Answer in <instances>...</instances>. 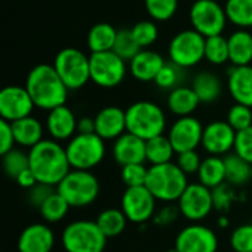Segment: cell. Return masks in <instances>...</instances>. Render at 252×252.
Wrapping results in <instances>:
<instances>
[{"label": "cell", "mask_w": 252, "mask_h": 252, "mask_svg": "<svg viewBox=\"0 0 252 252\" xmlns=\"http://www.w3.org/2000/svg\"><path fill=\"white\" fill-rule=\"evenodd\" d=\"M121 210L130 223L145 224L157 213V199L146 186L127 188L121 198Z\"/></svg>", "instance_id": "13"}, {"label": "cell", "mask_w": 252, "mask_h": 252, "mask_svg": "<svg viewBox=\"0 0 252 252\" xmlns=\"http://www.w3.org/2000/svg\"><path fill=\"white\" fill-rule=\"evenodd\" d=\"M30 170L38 183L56 188L63 177L72 170L66 151L53 139H43L28 151Z\"/></svg>", "instance_id": "1"}, {"label": "cell", "mask_w": 252, "mask_h": 252, "mask_svg": "<svg viewBox=\"0 0 252 252\" xmlns=\"http://www.w3.org/2000/svg\"><path fill=\"white\" fill-rule=\"evenodd\" d=\"M12 130H13L16 145H19L22 148L31 149L32 146H35L37 143H40L43 140L44 128H43L41 123L31 115L12 123Z\"/></svg>", "instance_id": "26"}, {"label": "cell", "mask_w": 252, "mask_h": 252, "mask_svg": "<svg viewBox=\"0 0 252 252\" xmlns=\"http://www.w3.org/2000/svg\"><path fill=\"white\" fill-rule=\"evenodd\" d=\"M176 164L182 168V171L185 174L190 176V174H198L201 164H202V159L196 151H188V152L177 154V162Z\"/></svg>", "instance_id": "45"}, {"label": "cell", "mask_w": 252, "mask_h": 252, "mask_svg": "<svg viewBox=\"0 0 252 252\" xmlns=\"http://www.w3.org/2000/svg\"><path fill=\"white\" fill-rule=\"evenodd\" d=\"M112 157L121 167L130 164H145L146 161V140L126 131L112 145Z\"/></svg>", "instance_id": "18"}, {"label": "cell", "mask_w": 252, "mask_h": 252, "mask_svg": "<svg viewBox=\"0 0 252 252\" xmlns=\"http://www.w3.org/2000/svg\"><path fill=\"white\" fill-rule=\"evenodd\" d=\"M77 118L74 112L66 106H58L49 111L46 118V130L50 139L56 142L71 140L77 134Z\"/></svg>", "instance_id": "21"}, {"label": "cell", "mask_w": 252, "mask_h": 252, "mask_svg": "<svg viewBox=\"0 0 252 252\" xmlns=\"http://www.w3.org/2000/svg\"><path fill=\"white\" fill-rule=\"evenodd\" d=\"M145 186L157 201L173 204L180 199L189 186V182L188 174H185L177 164L167 162L161 165H151L148 168Z\"/></svg>", "instance_id": "3"}, {"label": "cell", "mask_w": 252, "mask_h": 252, "mask_svg": "<svg viewBox=\"0 0 252 252\" xmlns=\"http://www.w3.org/2000/svg\"><path fill=\"white\" fill-rule=\"evenodd\" d=\"M199 183L210 188L211 190L226 183V167L223 157L210 155L208 158L202 159L201 168L198 171Z\"/></svg>", "instance_id": "28"}, {"label": "cell", "mask_w": 252, "mask_h": 252, "mask_svg": "<svg viewBox=\"0 0 252 252\" xmlns=\"http://www.w3.org/2000/svg\"><path fill=\"white\" fill-rule=\"evenodd\" d=\"M205 61L213 65L229 62V43L223 34L205 38Z\"/></svg>", "instance_id": "35"}, {"label": "cell", "mask_w": 252, "mask_h": 252, "mask_svg": "<svg viewBox=\"0 0 252 252\" xmlns=\"http://www.w3.org/2000/svg\"><path fill=\"white\" fill-rule=\"evenodd\" d=\"M235 154H238L241 158H244L247 162L252 165V127L239 131L236 134V142H235Z\"/></svg>", "instance_id": "46"}, {"label": "cell", "mask_w": 252, "mask_h": 252, "mask_svg": "<svg viewBox=\"0 0 252 252\" xmlns=\"http://www.w3.org/2000/svg\"><path fill=\"white\" fill-rule=\"evenodd\" d=\"M16 183H18V186H21V188H24V189H31V188H34L38 182H37V179H35V176H34V173L30 170V168H27L25 171H22L16 179Z\"/></svg>", "instance_id": "50"}, {"label": "cell", "mask_w": 252, "mask_h": 252, "mask_svg": "<svg viewBox=\"0 0 252 252\" xmlns=\"http://www.w3.org/2000/svg\"><path fill=\"white\" fill-rule=\"evenodd\" d=\"M180 216L192 223L205 220L214 210L213 190L202 183H189L180 199L177 201Z\"/></svg>", "instance_id": "12"}, {"label": "cell", "mask_w": 252, "mask_h": 252, "mask_svg": "<svg viewBox=\"0 0 252 252\" xmlns=\"http://www.w3.org/2000/svg\"><path fill=\"white\" fill-rule=\"evenodd\" d=\"M66 157L72 170H86L97 167L106 154L105 140L99 137L96 133L93 134H81L77 133L71 140H68Z\"/></svg>", "instance_id": "7"}, {"label": "cell", "mask_w": 252, "mask_h": 252, "mask_svg": "<svg viewBox=\"0 0 252 252\" xmlns=\"http://www.w3.org/2000/svg\"><path fill=\"white\" fill-rule=\"evenodd\" d=\"M168 139L176 154L196 151L202 145L204 126L193 115L177 118L168 130Z\"/></svg>", "instance_id": "15"}, {"label": "cell", "mask_w": 252, "mask_h": 252, "mask_svg": "<svg viewBox=\"0 0 252 252\" xmlns=\"http://www.w3.org/2000/svg\"><path fill=\"white\" fill-rule=\"evenodd\" d=\"M16 145L13 130H12V123L6 120H0V154L4 155L15 149L13 146Z\"/></svg>", "instance_id": "48"}, {"label": "cell", "mask_w": 252, "mask_h": 252, "mask_svg": "<svg viewBox=\"0 0 252 252\" xmlns=\"http://www.w3.org/2000/svg\"><path fill=\"white\" fill-rule=\"evenodd\" d=\"M176 151L168 139V136L161 134L151 140H146V161L151 165H161L167 162H173V157Z\"/></svg>", "instance_id": "31"}, {"label": "cell", "mask_w": 252, "mask_h": 252, "mask_svg": "<svg viewBox=\"0 0 252 252\" xmlns=\"http://www.w3.org/2000/svg\"><path fill=\"white\" fill-rule=\"evenodd\" d=\"M131 34L140 49H148L158 40V27L152 19L139 21L131 27Z\"/></svg>", "instance_id": "39"}, {"label": "cell", "mask_w": 252, "mask_h": 252, "mask_svg": "<svg viewBox=\"0 0 252 252\" xmlns=\"http://www.w3.org/2000/svg\"><path fill=\"white\" fill-rule=\"evenodd\" d=\"M168 58L182 69L196 66L205 59V37L193 28L177 32L168 44Z\"/></svg>", "instance_id": "9"}, {"label": "cell", "mask_w": 252, "mask_h": 252, "mask_svg": "<svg viewBox=\"0 0 252 252\" xmlns=\"http://www.w3.org/2000/svg\"><path fill=\"white\" fill-rule=\"evenodd\" d=\"M61 241L65 252H103L108 238L96 221L77 220L63 229Z\"/></svg>", "instance_id": "6"}, {"label": "cell", "mask_w": 252, "mask_h": 252, "mask_svg": "<svg viewBox=\"0 0 252 252\" xmlns=\"http://www.w3.org/2000/svg\"><path fill=\"white\" fill-rule=\"evenodd\" d=\"M199 103L201 100L196 96L195 90L192 87H185V86H179L173 89L167 97V106L170 112L177 115L179 118L192 115L198 109Z\"/></svg>", "instance_id": "25"}, {"label": "cell", "mask_w": 252, "mask_h": 252, "mask_svg": "<svg viewBox=\"0 0 252 252\" xmlns=\"http://www.w3.org/2000/svg\"><path fill=\"white\" fill-rule=\"evenodd\" d=\"M227 21L239 30L252 28V0H226Z\"/></svg>", "instance_id": "33"}, {"label": "cell", "mask_w": 252, "mask_h": 252, "mask_svg": "<svg viewBox=\"0 0 252 252\" xmlns=\"http://www.w3.org/2000/svg\"><path fill=\"white\" fill-rule=\"evenodd\" d=\"M35 108L28 90L21 86H7L0 92V117L9 123L27 118Z\"/></svg>", "instance_id": "16"}, {"label": "cell", "mask_w": 252, "mask_h": 252, "mask_svg": "<svg viewBox=\"0 0 252 252\" xmlns=\"http://www.w3.org/2000/svg\"><path fill=\"white\" fill-rule=\"evenodd\" d=\"M127 74V65L112 50L90 55V80L102 89L120 86Z\"/></svg>", "instance_id": "11"}, {"label": "cell", "mask_w": 252, "mask_h": 252, "mask_svg": "<svg viewBox=\"0 0 252 252\" xmlns=\"http://www.w3.org/2000/svg\"><path fill=\"white\" fill-rule=\"evenodd\" d=\"M25 89L28 90L35 108L43 111H52L65 105L69 92L55 66L49 63L35 65L30 71L25 81Z\"/></svg>", "instance_id": "2"}, {"label": "cell", "mask_w": 252, "mask_h": 252, "mask_svg": "<svg viewBox=\"0 0 252 252\" xmlns=\"http://www.w3.org/2000/svg\"><path fill=\"white\" fill-rule=\"evenodd\" d=\"M140 50L142 49L137 44V41L134 40V37L131 34V30H118L117 40H115V44H114V49H112L114 53H117L126 62L127 61L130 62Z\"/></svg>", "instance_id": "38"}, {"label": "cell", "mask_w": 252, "mask_h": 252, "mask_svg": "<svg viewBox=\"0 0 252 252\" xmlns=\"http://www.w3.org/2000/svg\"><path fill=\"white\" fill-rule=\"evenodd\" d=\"M148 177V168L145 164H130L121 167V180L126 188H139L145 186Z\"/></svg>", "instance_id": "42"}, {"label": "cell", "mask_w": 252, "mask_h": 252, "mask_svg": "<svg viewBox=\"0 0 252 252\" xmlns=\"http://www.w3.org/2000/svg\"><path fill=\"white\" fill-rule=\"evenodd\" d=\"M192 28L205 38L223 34L227 25L224 7L217 0H195L189 10Z\"/></svg>", "instance_id": "10"}, {"label": "cell", "mask_w": 252, "mask_h": 252, "mask_svg": "<svg viewBox=\"0 0 252 252\" xmlns=\"http://www.w3.org/2000/svg\"><path fill=\"white\" fill-rule=\"evenodd\" d=\"M182 68L177 66L176 63L173 62H165V65L162 66V69L159 71V74L157 75L155 78V84L159 87V89H164V90H173L176 87L180 86V81L183 78V74H182Z\"/></svg>", "instance_id": "40"}, {"label": "cell", "mask_w": 252, "mask_h": 252, "mask_svg": "<svg viewBox=\"0 0 252 252\" xmlns=\"http://www.w3.org/2000/svg\"><path fill=\"white\" fill-rule=\"evenodd\" d=\"M56 192V189L53 186L49 185H43V183H37L34 188H31L28 190V202L30 205H32L34 208H40L43 205V202L53 193Z\"/></svg>", "instance_id": "47"}, {"label": "cell", "mask_w": 252, "mask_h": 252, "mask_svg": "<svg viewBox=\"0 0 252 252\" xmlns=\"http://www.w3.org/2000/svg\"><path fill=\"white\" fill-rule=\"evenodd\" d=\"M192 89L199 97L201 103L216 102L223 90L221 80L213 72H199L192 83Z\"/></svg>", "instance_id": "29"}, {"label": "cell", "mask_w": 252, "mask_h": 252, "mask_svg": "<svg viewBox=\"0 0 252 252\" xmlns=\"http://www.w3.org/2000/svg\"><path fill=\"white\" fill-rule=\"evenodd\" d=\"M53 66L68 90H78L90 81V56L80 49L65 47L55 56Z\"/></svg>", "instance_id": "8"}, {"label": "cell", "mask_w": 252, "mask_h": 252, "mask_svg": "<svg viewBox=\"0 0 252 252\" xmlns=\"http://www.w3.org/2000/svg\"><path fill=\"white\" fill-rule=\"evenodd\" d=\"M174 248L179 252H217L219 238L213 229L193 223L177 233Z\"/></svg>", "instance_id": "14"}, {"label": "cell", "mask_w": 252, "mask_h": 252, "mask_svg": "<svg viewBox=\"0 0 252 252\" xmlns=\"http://www.w3.org/2000/svg\"><path fill=\"white\" fill-rule=\"evenodd\" d=\"M55 247V233L44 223L25 227L18 238L19 252H50Z\"/></svg>", "instance_id": "20"}, {"label": "cell", "mask_w": 252, "mask_h": 252, "mask_svg": "<svg viewBox=\"0 0 252 252\" xmlns=\"http://www.w3.org/2000/svg\"><path fill=\"white\" fill-rule=\"evenodd\" d=\"M96 223H97L99 229L102 230V233L109 239V238L120 236L126 230L128 220H127L126 214L123 213V210L106 208L97 216Z\"/></svg>", "instance_id": "32"}, {"label": "cell", "mask_w": 252, "mask_h": 252, "mask_svg": "<svg viewBox=\"0 0 252 252\" xmlns=\"http://www.w3.org/2000/svg\"><path fill=\"white\" fill-rule=\"evenodd\" d=\"M219 226L220 227H227L229 226V219L227 217H220L219 219Z\"/></svg>", "instance_id": "52"}, {"label": "cell", "mask_w": 252, "mask_h": 252, "mask_svg": "<svg viewBox=\"0 0 252 252\" xmlns=\"http://www.w3.org/2000/svg\"><path fill=\"white\" fill-rule=\"evenodd\" d=\"M145 7L152 21H170L179 7V0H145Z\"/></svg>", "instance_id": "37"}, {"label": "cell", "mask_w": 252, "mask_h": 252, "mask_svg": "<svg viewBox=\"0 0 252 252\" xmlns=\"http://www.w3.org/2000/svg\"><path fill=\"white\" fill-rule=\"evenodd\" d=\"M69 208L71 207L66 202V199L56 190L43 202V205L38 208V211H40V216L43 217L44 221L58 223V221H61V220H63L66 217Z\"/></svg>", "instance_id": "34"}, {"label": "cell", "mask_w": 252, "mask_h": 252, "mask_svg": "<svg viewBox=\"0 0 252 252\" xmlns=\"http://www.w3.org/2000/svg\"><path fill=\"white\" fill-rule=\"evenodd\" d=\"M224 158L226 182L232 186H244L251 180V164L238 154H229Z\"/></svg>", "instance_id": "30"}, {"label": "cell", "mask_w": 252, "mask_h": 252, "mask_svg": "<svg viewBox=\"0 0 252 252\" xmlns=\"http://www.w3.org/2000/svg\"><path fill=\"white\" fill-rule=\"evenodd\" d=\"M227 123L236 133L250 128L252 127V108L247 105L235 103L227 112Z\"/></svg>", "instance_id": "41"}, {"label": "cell", "mask_w": 252, "mask_h": 252, "mask_svg": "<svg viewBox=\"0 0 252 252\" xmlns=\"http://www.w3.org/2000/svg\"><path fill=\"white\" fill-rule=\"evenodd\" d=\"M213 201H214V208L219 211H227L232 204L236 201V193L229 183H223L221 186L213 189Z\"/></svg>", "instance_id": "44"}, {"label": "cell", "mask_w": 252, "mask_h": 252, "mask_svg": "<svg viewBox=\"0 0 252 252\" xmlns=\"http://www.w3.org/2000/svg\"><path fill=\"white\" fill-rule=\"evenodd\" d=\"M127 131L143 139L151 140L164 134L167 127V117L164 109L149 100H139L126 109Z\"/></svg>", "instance_id": "4"}, {"label": "cell", "mask_w": 252, "mask_h": 252, "mask_svg": "<svg viewBox=\"0 0 252 252\" xmlns=\"http://www.w3.org/2000/svg\"><path fill=\"white\" fill-rule=\"evenodd\" d=\"M251 224H252V220H251Z\"/></svg>", "instance_id": "55"}, {"label": "cell", "mask_w": 252, "mask_h": 252, "mask_svg": "<svg viewBox=\"0 0 252 252\" xmlns=\"http://www.w3.org/2000/svg\"><path fill=\"white\" fill-rule=\"evenodd\" d=\"M56 190L66 199L71 208H84L97 199L100 185L92 171L71 170L56 186Z\"/></svg>", "instance_id": "5"}, {"label": "cell", "mask_w": 252, "mask_h": 252, "mask_svg": "<svg viewBox=\"0 0 252 252\" xmlns=\"http://www.w3.org/2000/svg\"><path fill=\"white\" fill-rule=\"evenodd\" d=\"M1 165L7 177L16 179L22 171L30 168V159L28 152H24L21 149H12L10 152L1 155Z\"/></svg>", "instance_id": "36"}, {"label": "cell", "mask_w": 252, "mask_h": 252, "mask_svg": "<svg viewBox=\"0 0 252 252\" xmlns=\"http://www.w3.org/2000/svg\"><path fill=\"white\" fill-rule=\"evenodd\" d=\"M118 30L108 22L94 24L87 34V47L92 53L109 52L114 49Z\"/></svg>", "instance_id": "27"}, {"label": "cell", "mask_w": 252, "mask_h": 252, "mask_svg": "<svg viewBox=\"0 0 252 252\" xmlns=\"http://www.w3.org/2000/svg\"><path fill=\"white\" fill-rule=\"evenodd\" d=\"M165 252H179V251H177V250H176V248H170V250H168V251H165Z\"/></svg>", "instance_id": "53"}, {"label": "cell", "mask_w": 252, "mask_h": 252, "mask_svg": "<svg viewBox=\"0 0 252 252\" xmlns=\"http://www.w3.org/2000/svg\"><path fill=\"white\" fill-rule=\"evenodd\" d=\"M179 214H180V211H179V208H177V207L167 205V207H164L162 210H159L158 213H155V216H154L152 221H154V224H155V226L165 227V226L173 224V223L177 220Z\"/></svg>", "instance_id": "49"}, {"label": "cell", "mask_w": 252, "mask_h": 252, "mask_svg": "<svg viewBox=\"0 0 252 252\" xmlns=\"http://www.w3.org/2000/svg\"><path fill=\"white\" fill-rule=\"evenodd\" d=\"M251 180H252V165H251Z\"/></svg>", "instance_id": "54"}, {"label": "cell", "mask_w": 252, "mask_h": 252, "mask_svg": "<svg viewBox=\"0 0 252 252\" xmlns=\"http://www.w3.org/2000/svg\"><path fill=\"white\" fill-rule=\"evenodd\" d=\"M230 247L235 252H252V224H242L230 235Z\"/></svg>", "instance_id": "43"}, {"label": "cell", "mask_w": 252, "mask_h": 252, "mask_svg": "<svg viewBox=\"0 0 252 252\" xmlns=\"http://www.w3.org/2000/svg\"><path fill=\"white\" fill-rule=\"evenodd\" d=\"M96 134L106 140H117L127 131L126 111L118 106H105L94 117Z\"/></svg>", "instance_id": "19"}, {"label": "cell", "mask_w": 252, "mask_h": 252, "mask_svg": "<svg viewBox=\"0 0 252 252\" xmlns=\"http://www.w3.org/2000/svg\"><path fill=\"white\" fill-rule=\"evenodd\" d=\"M217 1H219V0H217Z\"/></svg>", "instance_id": "56"}, {"label": "cell", "mask_w": 252, "mask_h": 252, "mask_svg": "<svg viewBox=\"0 0 252 252\" xmlns=\"http://www.w3.org/2000/svg\"><path fill=\"white\" fill-rule=\"evenodd\" d=\"M227 90L236 103L252 108V65L232 66L229 69Z\"/></svg>", "instance_id": "23"}, {"label": "cell", "mask_w": 252, "mask_h": 252, "mask_svg": "<svg viewBox=\"0 0 252 252\" xmlns=\"http://www.w3.org/2000/svg\"><path fill=\"white\" fill-rule=\"evenodd\" d=\"M229 62L233 66L252 63V34L248 30H236L227 37Z\"/></svg>", "instance_id": "24"}, {"label": "cell", "mask_w": 252, "mask_h": 252, "mask_svg": "<svg viewBox=\"0 0 252 252\" xmlns=\"http://www.w3.org/2000/svg\"><path fill=\"white\" fill-rule=\"evenodd\" d=\"M77 133H81V134H93V133H96L94 118H92V117L78 118V121H77Z\"/></svg>", "instance_id": "51"}, {"label": "cell", "mask_w": 252, "mask_h": 252, "mask_svg": "<svg viewBox=\"0 0 252 252\" xmlns=\"http://www.w3.org/2000/svg\"><path fill=\"white\" fill-rule=\"evenodd\" d=\"M236 131L227 121H213L204 127V149L214 157H226L235 149Z\"/></svg>", "instance_id": "17"}, {"label": "cell", "mask_w": 252, "mask_h": 252, "mask_svg": "<svg viewBox=\"0 0 252 252\" xmlns=\"http://www.w3.org/2000/svg\"><path fill=\"white\" fill-rule=\"evenodd\" d=\"M165 65V59L158 52L142 49L131 61H130V72L133 78L142 83L155 81L157 75Z\"/></svg>", "instance_id": "22"}]
</instances>
